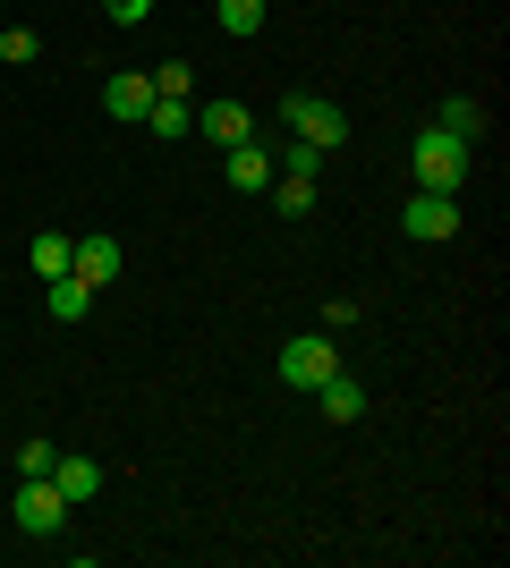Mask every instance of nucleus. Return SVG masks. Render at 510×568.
Returning <instances> with one entry per match:
<instances>
[{
    "label": "nucleus",
    "instance_id": "nucleus-10",
    "mask_svg": "<svg viewBox=\"0 0 510 568\" xmlns=\"http://www.w3.org/2000/svg\"><path fill=\"white\" fill-rule=\"evenodd\" d=\"M316 399H323V416H332V425H358V416H366V390H358L349 374H323Z\"/></svg>",
    "mask_w": 510,
    "mask_h": 568
},
{
    "label": "nucleus",
    "instance_id": "nucleus-19",
    "mask_svg": "<svg viewBox=\"0 0 510 568\" xmlns=\"http://www.w3.org/2000/svg\"><path fill=\"white\" fill-rule=\"evenodd\" d=\"M34 26H0V60H9V69H26V60H34Z\"/></svg>",
    "mask_w": 510,
    "mask_h": 568
},
{
    "label": "nucleus",
    "instance_id": "nucleus-3",
    "mask_svg": "<svg viewBox=\"0 0 510 568\" xmlns=\"http://www.w3.org/2000/svg\"><path fill=\"white\" fill-rule=\"evenodd\" d=\"M18 526H26V535H43V544L69 526V500H60L51 475H18Z\"/></svg>",
    "mask_w": 510,
    "mask_h": 568
},
{
    "label": "nucleus",
    "instance_id": "nucleus-2",
    "mask_svg": "<svg viewBox=\"0 0 510 568\" xmlns=\"http://www.w3.org/2000/svg\"><path fill=\"white\" fill-rule=\"evenodd\" d=\"M281 128H290L298 144H316V153H332L340 136H349V111L323 94H281Z\"/></svg>",
    "mask_w": 510,
    "mask_h": 568
},
{
    "label": "nucleus",
    "instance_id": "nucleus-20",
    "mask_svg": "<svg viewBox=\"0 0 510 568\" xmlns=\"http://www.w3.org/2000/svg\"><path fill=\"white\" fill-rule=\"evenodd\" d=\"M272 170H290V179H323V153H316V144H298V136H290V153H281Z\"/></svg>",
    "mask_w": 510,
    "mask_h": 568
},
{
    "label": "nucleus",
    "instance_id": "nucleus-6",
    "mask_svg": "<svg viewBox=\"0 0 510 568\" xmlns=\"http://www.w3.org/2000/svg\"><path fill=\"white\" fill-rule=\"evenodd\" d=\"M69 272H77V281H86V288H111V281H120V237H77V246H69Z\"/></svg>",
    "mask_w": 510,
    "mask_h": 568
},
{
    "label": "nucleus",
    "instance_id": "nucleus-18",
    "mask_svg": "<svg viewBox=\"0 0 510 568\" xmlns=\"http://www.w3.org/2000/svg\"><path fill=\"white\" fill-rule=\"evenodd\" d=\"M153 94L188 102V94H196V69H188V60H162V69H153Z\"/></svg>",
    "mask_w": 510,
    "mask_h": 568
},
{
    "label": "nucleus",
    "instance_id": "nucleus-4",
    "mask_svg": "<svg viewBox=\"0 0 510 568\" xmlns=\"http://www.w3.org/2000/svg\"><path fill=\"white\" fill-rule=\"evenodd\" d=\"M400 230H409L417 246H442V237H460V204L417 187V204H400Z\"/></svg>",
    "mask_w": 510,
    "mask_h": 568
},
{
    "label": "nucleus",
    "instance_id": "nucleus-14",
    "mask_svg": "<svg viewBox=\"0 0 510 568\" xmlns=\"http://www.w3.org/2000/svg\"><path fill=\"white\" fill-rule=\"evenodd\" d=\"M146 128H153V136H196V102H170V94H153Z\"/></svg>",
    "mask_w": 510,
    "mask_h": 568
},
{
    "label": "nucleus",
    "instance_id": "nucleus-9",
    "mask_svg": "<svg viewBox=\"0 0 510 568\" xmlns=\"http://www.w3.org/2000/svg\"><path fill=\"white\" fill-rule=\"evenodd\" d=\"M230 187H239V195H264V187H272V153H264L256 136L230 144Z\"/></svg>",
    "mask_w": 510,
    "mask_h": 568
},
{
    "label": "nucleus",
    "instance_id": "nucleus-16",
    "mask_svg": "<svg viewBox=\"0 0 510 568\" xmlns=\"http://www.w3.org/2000/svg\"><path fill=\"white\" fill-rule=\"evenodd\" d=\"M442 136H486V102H468V94H451L442 102V119H434Z\"/></svg>",
    "mask_w": 510,
    "mask_h": 568
},
{
    "label": "nucleus",
    "instance_id": "nucleus-11",
    "mask_svg": "<svg viewBox=\"0 0 510 568\" xmlns=\"http://www.w3.org/2000/svg\"><path fill=\"white\" fill-rule=\"evenodd\" d=\"M51 484H60V500L77 509V500L102 493V467H94V458H51Z\"/></svg>",
    "mask_w": 510,
    "mask_h": 568
},
{
    "label": "nucleus",
    "instance_id": "nucleus-13",
    "mask_svg": "<svg viewBox=\"0 0 510 568\" xmlns=\"http://www.w3.org/2000/svg\"><path fill=\"white\" fill-rule=\"evenodd\" d=\"M43 306H51V323H86V306H94V288L77 281V272H60V281H51V297H43Z\"/></svg>",
    "mask_w": 510,
    "mask_h": 568
},
{
    "label": "nucleus",
    "instance_id": "nucleus-7",
    "mask_svg": "<svg viewBox=\"0 0 510 568\" xmlns=\"http://www.w3.org/2000/svg\"><path fill=\"white\" fill-rule=\"evenodd\" d=\"M196 136H213L221 153H230V144H247V136H256V119H247V102H230V94H221V102H204V111H196Z\"/></svg>",
    "mask_w": 510,
    "mask_h": 568
},
{
    "label": "nucleus",
    "instance_id": "nucleus-17",
    "mask_svg": "<svg viewBox=\"0 0 510 568\" xmlns=\"http://www.w3.org/2000/svg\"><path fill=\"white\" fill-rule=\"evenodd\" d=\"M69 246H77V237H34V255H26V263H34L43 281H60V272H69Z\"/></svg>",
    "mask_w": 510,
    "mask_h": 568
},
{
    "label": "nucleus",
    "instance_id": "nucleus-8",
    "mask_svg": "<svg viewBox=\"0 0 510 568\" xmlns=\"http://www.w3.org/2000/svg\"><path fill=\"white\" fill-rule=\"evenodd\" d=\"M102 111H111V119H146V111H153V77H146V69L102 77Z\"/></svg>",
    "mask_w": 510,
    "mask_h": 568
},
{
    "label": "nucleus",
    "instance_id": "nucleus-21",
    "mask_svg": "<svg viewBox=\"0 0 510 568\" xmlns=\"http://www.w3.org/2000/svg\"><path fill=\"white\" fill-rule=\"evenodd\" d=\"M51 458H60L51 442H26V450H18V475H51Z\"/></svg>",
    "mask_w": 510,
    "mask_h": 568
},
{
    "label": "nucleus",
    "instance_id": "nucleus-5",
    "mask_svg": "<svg viewBox=\"0 0 510 568\" xmlns=\"http://www.w3.org/2000/svg\"><path fill=\"white\" fill-rule=\"evenodd\" d=\"M323 374H340L332 339H290V348H281V382H290V390H316Z\"/></svg>",
    "mask_w": 510,
    "mask_h": 568
},
{
    "label": "nucleus",
    "instance_id": "nucleus-12",
    "mask_svg": "<svg viewBox=\"0 0 510 568\" xmlns=\"http://www.w3.org/2000/svg\"><path fill=\"white\" fill-rule=\"evenodd\" d=\"M272 213H281V221H307V213H316V179H290V170H272Z\"/></svg>",
    "mask_w": 510,
    "mask_h": 568
},
{
    "label": "nucleus",
    "instance_id": "nucleus-22",
    "mask_svg": "<svg viewBox=\"0 0 510 568\" xmlns=\"http://www.w3.org/2000/svg\"><path fill=\"white\" fill-rule=\"evenodd\" d=\"M102 9H111L120 26H146V18H153V0H102Z\"/></svg>",
    "mask_w": 510,
    "mask_h": 568
},
{
    "label": "nucleus",
    "instance_id": "nucleus-1",
    "mask_svg": "<svg viewBox=\"0 0 510 568\" xmlns=\"http://www.w3.org/2000/svg\"><path fill=\"white\" fill-rule=\"evenodd\" d=\"M409 170L426 195H460L468 187V136H442V128H426V136L409 144Z\"/></svg>",
    "mask_w": 510,
    "mask_h": 568
},
{
    "label": "nucleus",
    "instance_id": "nucleus-15",
    "mask_svg": "<svg viewBox=\"0 0 510 568\" xmlns=\"http://www.w3.org/2000/svg\"><path fill=\"white\" fill-rule=\"evenodd\" d=\"M213 18H221V34H264V0H213Z\"/></svg>",
    "mask_w": 510,
    "mask_h": 568
}]
</instances>
